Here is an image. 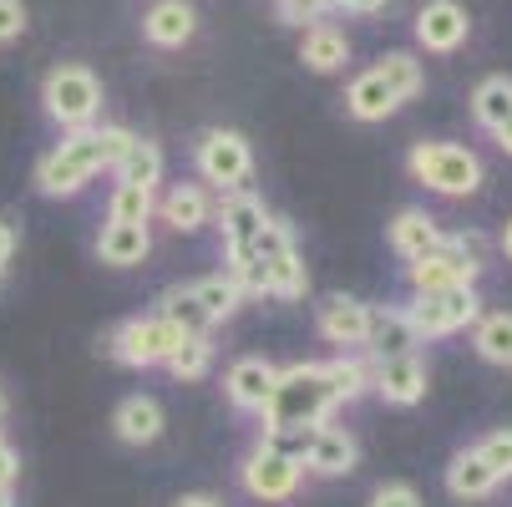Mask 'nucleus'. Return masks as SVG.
I'll return each instance as SVG.
<instances>
[{
  "label": "nucleus",
  "instance_id": "473e14b6",
  "mask_svg": "<svg viewBox=\"0 0 512 507\" xmlns=\"http://www.w3.org/2000/svg\"><path fill=\"white\" fill-rule=\"evenodd\" d=\"M310 431H315V426H264V431H259V442H264L269 452H279V457H289V462H300V467H305Z\"/></svg>",
  "mask_w": 512,
  "mask_h": 507
},
{
  "label": "nucleus",
  "instance_id": "37998d69",
  "mask_svg": "<svg viewBox=\"0 0 512 507\" xmlns=\"http://www.w3.org/2000/svg\"><path fill=\"white\" fill-rule=\"evenodd\" d=\"M502 254L512 259V219H507V229H502Z\"/></svg>",
  "mask_w": 512,
  "mask_h": 507
},
{
  "label": "nucleus",
  "instance_id": "4468645a",
  "mask_svg": "<svg viewBox=\"0 0 512 507\" xmlns=\"http://www.w3.org/2000/svg\"><path fill=\"white\" fill-rule=\"evenodd\" d=\"M426 386H431V376H426V360H421V350L376 360V381H371V391H376L386 406H401V411H406V406L426 401Z\"/></svg>",
  "mask_w": 512,
  "mask_h": 507
},
{
  "label": "nucleus",
  "instance_id": "c756f323",
  "mask_svg": "<svg viewBox=\"0 0 512 507\" xmlns=\"http://www.w3.org/2000/svg\"><path fill=\"white\" fill-rule=\"evenodd\" d=\"M213 355H218V350H213V335H183V345L168 355L163 371H168L173 381L193 386V381H203V376L213 371Z\"/></svg>",
  "mask_w": 512,
  "mask_h": 507
},
{
  "label": "nucleus",
  "instance_id": "423d86ee",
  "mask_svg": "<svg viewBox=\"0 0 512 507\" xmlns=\"http://www.w3.org/2000/svg\"><path fill=\"white\" fill-rule=\"evenodd\" d=\"M178 345H183V330L168 325L158 310H148V315H127V320L102 340L107 360H117L122 371H163V366H168V355H173Z\"/></svg>",
  "mask_w": 512,
  "mask_h": 507
},
{
  "label": "nucleus",
  "instance_id": "5701e85b",
  "mask_svg": "<svg viewBox=\"0 0 512 507\" xmlns=\"http://www.w3.org/2000/svg\"><path fill=\"white\" fill-rule=\"evenodd\" d=\"M163 173H168V158H163V148H158L153 137H132L127 153L112 168L117 183H137V188H153V193L163 188Z\"/></svg>",
  "mask_w": 512,
  "mask_h": 507
},
{
  "label": "nucleus",
  "instance_id": "2eb2a0df",
  "mask_svg": "<svg viewBox=\"0 0 512 507\" xmlns=\"http://www.w3.org/2000/svg\"><path fill=\"white\" fill-rule=\"evenodd\" d=\"M442 239H447L442 219H436V213H426V208H401L396 219L386 224V244H391V254L406 259V264L436 254V249H442Z\"/></svg>",
  "mask_w": 512,
  "mask_h": 507
},
{
  "label": "nucleus",
  "instance_id": "58836bf2",
  "mask_svg": "<svg viewBox=\"0 0 512 507\" xmlns=\"http://www.w3.org/2000/svg\"><path fill=\"white\" fill-rule=\"evenodd\" d=\"M16 244H21V239H16V224L6 219V213H0V274L11 269V259H16Z\"/></svg>",
  "mask_w": 512,
  "mask_h": 507
},
{
  "label": "nucleus",
  "instance_id": "bb28decb",
  "mask_svg": "<svg viewBox=\"0 0 512 507\" xmlns=\"http://www.w3.org/2000/svg\"><path fill=\"white\" fill-rule=\"evenodd\" d=\"M188 289H193V300L203 305V315H208L213 325H224V320H234V315L244 310V289H239L229 274H203V279H193Z\"/></svg>",
  "mask_w": 512,
  "mask_h": 507
},
{
  "label": "nucleus",
  "instance_id": "79ce46f5",
  "mask_svg": "<svg viewBox=\"0 0 512 507\" xmlns=\"http://www.w3.org/2000/svg\"><path fill=\"white\" fill-rule=\"evenodd\" d=\"M492 137H497V148H502V153L512 158V117H507V122H502L497 132H492Z\"/></svg>",
  "mask_w": 512,
  "mask_h": 507
},
{
  "label": "nucleus",
  "instance_id": "f03ea898",
  "mask_svg": "<svg viewBox=\"0 0 512 507\" xmlns=\"http://www.w3.org/2000/svg\"><path fill=\"white\" fill-rule=\"evenodd\" d=\"M330 416H335V396L325 386L320 360H295V366H279V381L269 391L259 431L264 426H325Z\"/></svg>",
  "mask_w": 512,
  "mask_h": 507
},
{
  "label": "nucleus",
  "instance_id": "c03bdc74",
  "mask_svg": "<svg viewBox=\"0 0 512 507\" xmlns=\"http://www.w3.org/2000/svg\"><path fill=\"white\" fill-rule=\"evenodd\" d=\"M6 411H11V401H6V386H0V421H6Z\"/></svg>",
  "mask_w": 512,
  "mask_h": 507
},
{
  "label": "nucleus",
  "instance_id": "49530a36",
  "mask_svg": "<svg viewBox=\"0 0 512 507\" xmlns=\"http://www.w3.org/2000/svg\"><path fill=\"white\" fill-rule=\"evenodd\" d=\"M0 279H6V274H0Z\"/></svg>",
  "mask_w": 512,
  "mask_h": 507
},
{
  "label": "nucleus",
  "instance_id": "a878e982",
  "mask_svg": "<svg viewBox=\"0 0 512 507\" xmlns=\"http://www.w3.org/2000/svg\"><path fill=\"white\" fill-rule=\"evenodd\" d=\"M102 213H107V224H153V219H158V193H153V188H137V183H117V178H112Z\"/></svg>",
  "mask_w": 512,
  "mask_h": 507
},
{
  "label": "nucleus",
  "instance_id": "393cba45",
  "mask_svg": "<svg viewBox=\"0 0 512 507\" xmlns=\"http://www.w3.org/2000/svg\"><path fill=\"white\" fill-rule=\"evenodd\" d=\"M502 482L487 472V462L467 447V452H457L452 462H447V492L457 497V502H487L492 492H497Z\"/></svg>",
  "mask_w": 512,
  "mask_h": 507
},
{
  "label": "nucleus",
  "instance_id": "7c9ffc66",
  "mask_svg": "<svg viewBox=\"0 0 512 507\" xmlns=\"http://www.w3.org/2000/svg\"><path fill=\"white\" fill-rule=\"evenodd\" d=\"M376 71H381V82L396 92V102H411V97L426 87V71H421V61H416L411 51H386V56L376 61Z\"/></svg>",
  "mask_w": 512,
  "mask_h": 507
},
{
  "label": "nucleus",
  "instance_id": "4be33fe9",
  "mask_svg": "<svg viewBox=\"0 0 512 507\" xmlns=\"http://www.w3.org/2000/svg\"><path fill=\"white\" fill-rule=\"evenodd\" d=\"M300 61L310 71H320V77H330V71H340L350 61V36L340 26H330V21H315L300 36Z\"/></svg>",
  "mask_w": 512,
  "mask_h": 507
},
{
  "label": "nucleus",
  "instance_id": "39448f33",
  "mask_svg": "<svg viewBox=\"0 0 512 507\" xmlns=\"http://www.w3.org/2000/svg\"><path fill=\"white\" fill-rule=\"evenodd\" d=\"M406 173L442 198H472L487 178L482 158L472 148H462V142H416L406 153Z\"/></svg>",
  "mask_w": 512,
  "mask_h": 507
},
{
  "label": "nucleus",
  "instance_id": "c9c22d12",
  "mask_svg": "<svg viewBox=\"0 0 512 507\" xmlns=\"http://www.w3.org/2000/svg\"><path fill=\"white\" fill-rule=\"evenodd\" d=\"M26 26H31V16H26V0H0V46L21 41V36H26Z\"/></svg>",
  "mask_w": 512,
  "mask_h": 507
},
{
  "label": "nucleus",
  "instance_id": "0eeeda50",
  "mask_svg": "<svg viewBox=\"0 0 512 507\" xmlns=\"http://www.w3.org/2000/svg\"><path fill=\"white\" fill-rule=\"evenodd\" d=\"M193 173L213 193H239L254 183V148L234 127H208L193 142Z\"/></svg>",
  "mask_w": 512,
  "mask_h": 507
},
{
  "label": "nucleus",
  "instance_id": "4c0bfd02",
  "mask_svg": "<svg viewBox=\"0 0 512 507\" xmlns=\"http://www.w3.org/2000/svg\"><path fill=\"white\" fill-rule=\"evenodd\" d=\"M21 487V452L11 447L6 426H0V492H16Z\"/></svg>",
  "mask_w": 512,
  "mask_h": 507
},
{
  "label": "nucleus",
  "instance_id": "b1692460",
  "mask_svg": "<svg viewBox=\"0 0 512 507\" xmlns=\"http://www.w3.org/2000/svg\"><path fill=\"white\" fill-rule=\"evenodd\" d=\"M396 107H401V102H396V92L381 82V71H376V66H371V71H360V77L345 87V112H350L355 122H386Z\"/></svg>",
  "mask_w": 512,
  "mask_h": 507
},
{
  "label": "nucleus",
  "instance_id": "9b49d317",
  "mask_svg": "<svg viewBox=\"0 0 512 507\" xmlns=\"http://www.w3.org/2000/svg\"><path fill=\"white\" fill-rule=\"evenodd\" d=\"M274 381H279L274 360H264V355H239L234 366L224 371V401H229L239 416H254V421H259L264 406H269Z\"/></svg>",
  "mask_w": 512,
  "mask_h": 507
},
{
  "label": "nucleus",
  "instance_id": "ddd939ff",
  "mask_svg": "<svg viewBox=\"0 0 512 507\" xmlns=\"http://www.w3.org/2000/svg\"><path fill=\"white\" fill-rule=\"evenodd\" d=\"M163 431H168V411L148 391H132L112 406V437L122 447H153V442H163Z\"/></svg>",
  "mask_w": 512,
  "mask_h": 507
},
{
  "label": "nucleus",
  "instance_id": "1a4fd4ad",
  "mask_svg": "<svg viewBox=\"0 0 512 507\" xmlns=\"http://www.w3.org/2000/svg\"><path fill=\"white\" fill-rule=\"evenodd\" d=\"M234 477H239V492L254 497V502H264V507L295 502V497L305 492V467L289 462V457H279V452H269L264 442H254V447L239 457Z\"/></svg>",
  "mask_w": 512,
  "mask_h": 507
},
{
  "label": "nucleus",
  "instance_id": "412c9836",
  "mask_svg": "<svg viewBox=\"0 0 512 507\" xmlns=\"http://www.w3.org/2000/svg\"><path fill=\"white\" fill-rule=\"evenodd\" d=\"M411 350H421V335H416V325L406 320V310H401V305L371 310V345H365V355L386 360V355H411Z\"/></svg>",
  "mask_w": 512,
  "mask_h": 507
},
{
  "label": "nucleus",
  "instance_id": "7ed1b4c3",
  "mask_svg": "<svg viewBox=\"0 0 512 507\" xmlns=\"http://www.w3.org/2000/svg\"><path fill=\"white\" fill-rule=\"evenodd\" d=\"M41 112L61 132L97 127V117H102V77L87 61H56L41 77Z\"/></svg>",
  "mask_w": 512,
  "mask_h": 507
},
{
  "label": "nucleus",
  "instance_id": "a19ab883",
  "mask_svg": "<svg viewBox=\"0 0 512 507\" xmlns=\"http://www.w3.org/2000/svg\"><path fill=\"white\" fill-rule=\"evenodd\" d=\"M168 507H229L218 492H183V497H173Z\"/></svg>",
  "mask_w": 512,
  "mask_h": 507
},
{
  "label": "nucleus",
  "instance_id": "f704fd0d",
  "mask_svg": "<svg viewBox=\"0 0 512 507\" xmlns=\"http://www.w3.org/2000/svg\"><path fill=\"white\" fill-rule=\"evenodd\" d=\"M325 11H330V0H274V16L284 21V26H315V21H325Z\"/></svg>",
  "mask_w": 512,
  "mask_h": 507
},
{
  "label": "nucleus",
  "instance_id": "f257e3e1",
  "mask_svg": "<svg viewBox=\"0 0 512 507\" xmlns=\"http://www.w3.org/2000/svg\"><path fill=\"white\" fill-rule=\"evenodd\" d=\"M137 132L117 127V122H97L82 132H61V142L36 158V193L41 198H82L102 173L117 168V158L127 153V142Z\"/></svg>",
  "mask_w": 512,
  "mask_h": 507
},
{
  "label": "nucleus",
  "instance_id": "a211bd4d",
  "mask_svg": "<svg viewBox=\"0 0 512 507\" xmlns=\"http://www.w3.org/2000/svg\"><path fill=\"white\" fill-rule=\"evenodd\" d=\"M198 36V11L188 0H153L148 11H142V41L158 46V51H178Z\"/></svg>",
  "mask_w": 512,
  "mask_h": 507
},
{
  "label": "nucleus",
  "instance_id": "c85d7f7f",
  "mask_svg": "<svg viewBox=\"0 0 512 507\" xmlns=\"http://www.w3.org/2000/svg\"><path fill=\"white\" fill-rule=\"evenodd\" d=\"M153 310H158L168 325H178L183 335H213V320L203 315V305L193 300V289H188V284H173V289H163Z\"/></svg>",
  "mask_w": 512,
  "mask_h": 507
},
{
  "label": "nucleus",
  "instance_id": "ea45409f",
  "mask_svg": "<svg viewBox=\"0 0 512 507\" xmlns=\"http://www.w3.org/2000/svg\"><path fill=\"white\" fill-rule=\"evenodd\" d=\"M330 11H350V16H376V11H386V0H330Z\"/></svg>",
  "mask_w": 512,
  "mask_h": 507
},
{
  "label": "nucleus",
  "instance_id": "cd10ccee",
  "mask_svg": "<svg viewBox=\"0 0 512 507\" xmlns=\"http://www.w3.org/2000/svg\"><path fill=\"white\" fill-rule=\"evenodd\" d=\"M472 350L487 366H512V310H482L472 325Z\"/></svg>",
  "mask_w": 512,
  "mask_h": 507
},
{
  "label": "nucleus",
  "instance_id": "72a5a7b5",
  "mask_svg": "<svg viewBox=\"0 0 512 507\" xmlns=\"http://www.w3.org/2000/svg\"><path fill=\"white\" fill-rule=\"evenodd\" d=\"M482 462H487V472L497 477V482H512V431L507 426H497V431H487V437L472 447Z\"/></svg>",
  "mask_w": 512,
  "mask_h": 507
},
{
  "label": "nucleus",
  "instance_id": "9d476101",
  "mask_svg": "<svg viewBox=\"0 0 512 507\" xmlns=\"http://www.w3.org/2000/svg\"><path fill=\"white\" fill-rule=\"evenodd\" d=\"M371 310L376 305H365L355 295H325L315 305V330L335 350H365L371 345Z\"/></svg>",
  "mask_w": 512,
  "mask_h": 507
},
{
  "label": "nucleus",
  "instance_id": "f3484780",
  "mask_svg": "<svg viewBox=\"0 0 512 507\" xmlns=\"http://www.w3.org/2000/svg\"><path fill=\"white\" fill-rule=\"evenodd\" d=\"M360 462V442L345 426H315L310 431V452H305V472L310 477H350Z\"/></svg>",
  "mask_w": 512,
  "mask_h": 507
},
{
  "label": "nucleus",
  "instance_id": "dca6fc26",
  "mask_svg": "<svg viewBox=\"0 0 512 507\" xmlns=\"http://www.w3.org/2000/svg\"><path fill=\"white\" fill-rule=\"evenodd\" d=\"M467 36H472V21H467V11L457 6V0H426V6L416 11V41H421V51L447 56Z\"/></svg>",
  "mask_w": 512,
  "mask_h": 507
},
{
  "label": "nucleus",
  "instance_id": "aec40b11",
  "mask_svg": "<svg viewBox=\"0 0 512 507\" xmlns=\"http://www.w3.org/2000/svg\"><path fill=\"white\" fill-rule=\"evenodd\" d=\"M92 254L107 269H137L142 259L153 254V224H102Z\"/></svg>",
  "mask_w": 512,
  "mask_h": 507
},
{
  "label": "nucleus",
  "instance_id": "2f4dec72",
  "mask_svg": "<svg viewBox=\"0 0 512 507\" xmlns=\"http://www.w3.org/2000/svg\"><path fill=\"white\" fill-rule=\"evenodd\" d=\"M472 117H477L487 132H497V127L512 117V82H507V77L477 82V92H472Z\"/></svg>",
  "mask_w": 512,
  "mask_h": 507
},
{
  "label": "nucleus",
  "instance_id": "20e7f679",
  "mask_svg": "<svg viewBox=\"0 0 512 507\" xmlns=\"http://www.w3.org/2000/svg\"><path fill=\"white\" fill-rule=\"evenodd\" d=\"M254 254H259V300H305L310 295V264L295 244V229H289L284 219H274L269 213V224L259 229L254 239Z\"/></svg>",
  "mask_w": 512,
  "mask_h": 507
},
{
  "label": "nucleus",
  "instance_id": "6e6552de",
  "mask_svg": "<svg viewBox=\"0 0 512 507\" xmlns=\"http://www.w3.org/2000/svg\"><path fill=\"white\" fill-rule=\"evenodd\" d=\"M406 320L416 325L421 345L426 340H447L457 330H472L482 320V295L477 284H457V289H431V295H411L406 305Z\"/></svg>",
  "mask_w": 512,
  "mask_h": 507
},
{
  "label": "nucleus",
  "instance_id": "a18cd8bd",
  "mask_svg": "<svg viewBox=\"0 0 512 507\" xmlns=\"http://www.w3.org/2000/svg\"><path fill=\"white\" fill-rule=\"evenodd\" d=\"M0 507H16V492H0Z\"/></svg>",
  "mask_w": 512,
  "mask_h": 507
},
{
  "label": "nucleus",
  "instance_id": "6ab92c4d",
  "mask_svg": "<svg viewBox=\"0 0 512 507\" xmlns=\"http://www.w3.org/2000/svg\"><path fill=\"white\" fill-rule=\"evenodd\" d=\"M320 371H325V386H330L335 406H355L360 396H371L376 360L365 350H335L330 360H320Z\"/></svg>",
  "mask_w": 512,
  "mask_h": 507
},
{
  "label": "nucleus",
  "instance_id": "f8f14e48",
  "mask_svg": "<svg viewBox=\"0 0 512 507\" xmlns=\"http://www.w3.org/2000/svg\"><path fill=\"white\" fill-rule=\"evenodd\" d=\"M213 188H203L198 178H178L158 193V219L173 229V234H203L213 224Z\"/></svg>",
  "mask_w": 512,
  "mask_h": 507
},
{
  "label": "nucleus",
  "instance_id": "e433bc0d",
  "mask_svg": "<svg viewBox=\"0 0 512 507\" xmlns=\"http://www.w3.org/2000/svg\"><path fill=\"white\" fill-rule=\"evenodd\" d=\"M365 507H421V492L411 482H381Z\"/></svg>",
  "mask_w": 512,
  "mask_h": 507
}]
</instances>
